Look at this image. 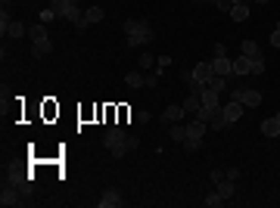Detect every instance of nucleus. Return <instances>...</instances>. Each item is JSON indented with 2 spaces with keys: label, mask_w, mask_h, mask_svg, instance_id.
I'll list each match as a JSON object with an SVG mask.
<instances>
[{
  "label": "nucleus",
  "mask_w": 280,
  "mask_h": 208,
  "mask_svg": "<svg viewBox=\"0 0 280 208\" xmlns=\"http://www.w3.org/2000/svg\"><path fill=\"white\" fill-rule=\"evenodd\" d=\"M234 75H237V78H249V75H252V59H249V56H237V59H234Z\"/></svg>",
  "instance_id": "nucleus-7"
},
{
  "label": "nucleus",
  "mask_w": 280,
  "mask_h": 208,
  "mask_svg": "<svg viewBox=\"0 0 280 208\" xmlns=\"http://www.w3.org/2000/svg\"><path fill=\"white\" fill-rule=\"evenodd\" d=\"M4 4H10V0H4Z\"/></svg>",
  "instance_id": "nucleus-38"
},
{
  "label": "nucleus",
  "mask_w": 280,
  "mask_h": 208,
  "mask_svg": "<svg viewBox=\"0 0 280 208\" xmlns=\"http://www.w3.org/2000/svg\"><path fill=\"white\" fill-rule=\"evenodd\" d=\"M252 4H258V7H265V4H271V0H252Z\"/></svg>",
  "instance_id": "nucleus-33"
},
{
  "label": "nucleus",
  "mask_w": 280,
  "mask_h": 208,
  "mask_svg": "<svg viewBox=\"0 0 280 208\" xmlns=\"http://www.w3.org/2000/svg\"><path fill=\"white\" fill-rule=\"evenodd\" d=\"M69 4H75V7H81V0H69Z\"/></svg>",
  "instance_id": "nucleus-35"
},
{
  "label": "nucleus",
  "mask_w": 280,
  "mask_h": 208,
  "mask_svg": "<svg viewBox=\"0 0 280 208\" xmlns=\"http://www.w3.org/2000/svg\"><path fill=\"white\" fill-rule=\"evenodd\" d=\"M271 47L280 50V28H274V34H271Z\"/></svg>",
  "instance_id": "nucleus-31"
},
{
  "label": "nucleus",
  "mask_w": 280,
  "mask_h": 208,
  "mask_svg": "<svg viewBox=\"0 0 280 208\" xmlns=\"http://www.w3.org/2000/svg\"><path fill=\"white\" fill-rule=\"evenodd\" d=\"M184 118H187L184 106H168V109L162 112V121H165V124H175V121H184Z\"/></svg>",
  "instance_id": "nucleus-9"
},
{
  "label": "nucleus",
  "mask_w": 280,
  "mask_h": 208,
  "mask_svg": "<svg viewBox=\"0 0 280 208\" xmlns=\"http://www.w3.org/2000/svg\"><path fill=\"white\" fill-rule=\"evenodd\" d=\"M97 205H100V208H119V205H122V193L116 190V186H109V190L100 196V202H97Z\"/></svg>",
  "instance_id": "nucleus-8"
},
{
  "label": "nucleus",
  "mask_w": 280,
  "mask_h": 208,
  "mask_svg": "<svg viewBox=\"0 0 280 208\" xmlns=\"http://www.w3.org/2000/svg\"><path fill=\"white\" fill-rule=\"evenodd\" d=\"M215 7H218L221 13H231V7H234V4H231V0H215Z\"/></svg>",
  "instance_id": "nucleus-28"
},
{
  "label": "nucleus",
  "mask_w": 280,
  "mask_h": 208,
  "mask_svg": "<svg viewBox=\"0 0 280 208\" xmlns=\"http://www.w3.org/2000/svg\"><path fill=\"white\" fill-rule=\"evenodd\" d=\"M243 106L240 100H228V103H221V112H224V118H228V124H237L240 118H243Z\"/></svg>",
  "instance_id": "nucleus-6"
},
{
  "label": "nucleus",
  "mask_w": 280,
  "mask_h": 208,
  "mask_svg": "<svg viewBox=\"0 0 280 208\" xmlns=\"http://www.w3.org/2000/svg\"><path fill=\"white\" fill-rule=\"evenodd\" d=\"M84 19H87V25H97V22H103V19H106V13H103V7H87L84 10Z\"/></svg>",
  "instance_id": "nucleus-16"
},
{
  "label": "nucleus",
  "mask_w": 280,
  "mask_h": 208,
  "mask_svg": "<svg viewBox=\"0 0 280 208\" xmlns=\"http://www.w3.org/2000/svg\"><path fill=\"white\" fill-rule=\"evenodd\" d=\"M209 127H212V130H228V127H231V124H228V118H224V112H221V109H218L215 115H212Z\"/></svg>",
  "instance_id": "nucleus-20"
},
{
  "label": "nucleus",
  "mask_w": 280,
  "mask_h": 208,
  "mask_svg": "<svg viewBox=\"0 0 280 208\" xmlns=\"http://www.w3.org/2000/svg\"><path fill=\"white\" fill-rule=\"evenodd\" d=\"M149 118H153V115H149V112H146V109H143V112H137V121H140V124H146Z\"/></svg>",
  "instance_id": "nucleus-32"
},
{
  "label": "nucleus",
  "mask_w": 280,
  "mask_h": 208,
  "mask_svg": "<svg viewBox=\"0 0 280 208\" xmlns=\"http://www.w3.org/2000/svg\"><path fill=\"white\" fill-rule=\"evenodd\" d=\"M252 75H265V56H261V59H252Z\"/></svg>",
  "instance_id": "nucleus-25"
},
{
  "label": "nucleus",
  "mask_w": 280,
  "mask_h": 208,
  "mask_svg": "<svg viewBox=\"0 0 280 208\" xmlns=\"http://www.w3.org/2000/svg\"><path fill=\"white\" fill-rule=\"evenodd\" d=\"M212 53H215V56H228V47H224V44H215Z\"/></svg>",
  "instance_id": "nucleus-30"
},
{
  "label": "nucleus",
  "mask_w": 280,
  "mask_h": 208,
  "mask_svg": "<svg viewBox=\"0 0 280 208\" xmlns=\"http://www.w3.org/2000/svg\"><path fill=\"white\" fill-rule=\"evenodd\" d=\"M16 202H19L16 199V190H7V186H4V193H0V205L7 208V205H16Z\"/></svg>",
  "instance_id": "nucleus-22"
},
{
  "label": "nucleus",
  "mask_w": 280,
  "mask_h": 208,
  "mask_svg": "<svg viewBox=\"0 0 280 208\" xmlns=\"http://www.w3.org/2000/svg\"><path fill=\"white\" fill-rule=\"evenodd\" d=\"M205 205H209V208H218V205H224V196L215 190V193H209V196H205Z\"/></svg>",
  "instance_id": "nucleus-24"
},
{
  "label": "nucleus",
  "mask_w": 280,
  "mask_h": 208,
  "mask_svg": "<svg viewBox=\"0 0 280 208\" xmlns=\"http://www.w3.org/2000/svg\"><path fill=\"white\" fill-rule=\"evenodd\" d=\"M261 134H265V137H280V121H277V115H271V118L261 121Z\"/></svg>",
  "instance_id": "nucleus-12"
},
{
  "label": "nucleus",
  "mask_w": 280,
  "mask_h": 208,
  "mask_svg": "<svg viewBox=\"0 0 280 208\" xmlns=\"http://www.w3.org/2000/svg\"><path fill=\"white\" fill-rule=\"evenodd\" d=\"M212 72L221 75V78H237V75H234V59H231V56H212Z\"/></svg>",
  "instance_id": "nucleus-4"
},
{
  "label": "nucleus",
  "mask_w": 280,
  "mask_h": 208,
  "mask_svg": "<svg viewBox=\"0 0 280 208\" xmlns=\"http://www.w3.org/2000/svg\"><path fill=\"white\" fill-rule=\"evenodd\" d=\"M125 34H128V50L146 47L149 41H153V25H149L146 19H128V22H125Z\"/></svg>",
  "instance_id": "nucleus-1"
},
{
  "label": "nucleus",
  "mask_w": 280,
  "mask_h": 208,
  "mask_svg": "<svg viewBox=\"0 0 280 208\" xmlns=\"http://www.w3.org/2000/svg\"><path fill=\"white\" fill-rule=\"evenodd\" d=\"M181 146L187 149V153H196V149H202V140H199V137H187Z\"/></svg>",
  "instance_id": "nucleus-23"
},
{
  "label": "nucleus",
  "mask_w": 280,
  "mask_h": 208,
  "mask_svg": "<svg viewBox=\"0 0 280 208\" xmlns=\"http://www.w3.org/2000/svg\"><path fill=\"white\" fill-rule=\"evenodd\" d=\"M159 84V72L156 75H146V78H143V87H156Z\"/></svg>",
  "instance_id": "nucleus-27"
},
{
  "label": "nucleus",
  "mask_w": 280,
  "mask_h": 208,
  "mask_svg": "<svg viewBox=\"0 0 280 208\" xmlns=\"http://www.w3.org/2000/svg\"><path fill=\"white\" fill-rule=\"evenodd\" d=\"M277 121H280V112H277Z\"/></svg>",
  "instance_id": "nucleus-37"
},
{
  "label": "nucleus",
  "mask_w": 280,
  "mask_h": 208,
  "mask_svg": "<svg viewBox=\"0 0 280 208\" xmlns=\"http://www.w3.org/2000/svg\"><path fill=\"white\" fill-rule=\"evenodd\" d=\"M7 34H10V37H16V41H19V37H25V34H28V28H25L22 22H16V19H13V22L7 25Z\"/></svg>",
  "instance_id": "nucleus-19"
},
{
  "label": "nucleus",
  "mask_w": 280,
  "mask_h": 208,
  "mask_svg": "<svg viewBox=\"0 0 280 208\" xmlns=\"http://www.w3.org/2000/svg\"><path fill=\"white\" fill-rule=\"evenodd\" d=\"M184 112H187V115H196V112H199V106H202V100H199V93H190V97H187L184 103Z\"/></svg>",
  "instance_id": "nucleus-15"
},
{
  "label": "nucleus",
  "mask_w": 280,
  "mask_h": 208,
  "mask_svg": "<svg viewBox=\"0 0 280 208\" xmlns=\"http://www.w3.org/2000/svg\"><path fill=\"white\" fill-rule=\"evenodd\" d=\"M199 100H202V109H209V112H218V109H221V93L212 90L209 84L199 90Z\"/></svg>",
  "instance_id": "nucleus-5"
},
{
  "label": "nucleus",
  "mask_w": 280,
  "mask_h": 208,
  "mask_svg": "<svg viewBox=\"0 0 280 208\" xmlns=\"http://www.w3.org/2000/svg\"><path fill=\"white\" fill-rule=\"evenodd\" d=\"M103 146L109 149V156H112V159H122L128 149H131V137L125 134V127H122V124H109V127H106V134H103Z\"/></svg>",
  "instance_id": "nucleus-2"
},
{
  "label": "nucleus",
  "mask_w": 280,
  "mask_h": 208,
  "mask_svg": "<svg viewBox=\"0 0 280 208\" xmlns=\"http://www.w3.org/2000/svg\"><path fill=\"white\" fill-rule=\"evenodd\" d=\"M228 84H231V78H221V75H212V78H209V87H212V90H218V93L228 87Z\"/></svg>",
  "instance_id": "nucleus-21"
},
{
  "label": "nucleus",
  "mask_w": 280,
  "mask_h": 208,
  "mask_svg": "<svg viewBox=\"0 0 280 208\" xmlns=\"http://www.w3.org/2000/svg\"><path fill=\"white\" fill-rule=\"evenodd\" d=\"M240 53L249 56V59H261V50H258L255 41H243V44H240Z\"/></svg>",
  "instance_id": "nucleus-17"
},
{
  "label": "nucleus",
  "mask_w": 280,
  "mask_h": 208,
  "mask_svg": "<svg viewBox=\"0 0 280 208\" xmlns=\"http://www.w3.org/2000/svg\"><path fill=\"white\" fill-rule=\"evenodd\" d=\"M246 19H249V4H246V0L231 7V22H246Z\"/></svg>",
  "instance_id": "nucleus-11"
},
{
  "label": "nucleus",
  "mask_w": 280,
  "mask_h": 208,
  "mask_svg": "<svg viewBox=\"0 0 280 208\" xmlns=\"http://www.w3.org/2000/svg\"><path fill=\"white\" fill-rule=\"evenodd\" d=\"M231 4H243V0H231Z\"/></svg>",
  "instance_id": "nucleus-36"
},
{
  "label": "nucleus",
  "mask_w": 280,
  "mask_h": 208,
  "mask_svg": "<svg viewBox=\"0 0 280 208\" xmlns=\"http://www.w3.org/2000/svg\"><path fill=\"white\" fill-rule=\"evenodd\" d=\"M193 4H215V0H193Z\"/></svg>",
  "instance_id": "nucleus-34"
},
{
  "label": "nucleus",
  "mask_w": 280,
  "mask_h": 208,
  "mask_svg": "<svg viewBox=\"0 0 280 208\" xmlns=\"http://www.w3.org/2000/svg\"><path fill=\"white\" fill-rule=\"evenodd\" d=\"M231 100H240L246 109H258L261 106V93L258 90H231Z\"/></svg>",
  "instance_id": "nucleus-3"
},
{
  "label": "nucleus",
  "mask_w": 280,
  "mask_h": 208,
  "mask_svg": "<svg viewBox=\"0 0 280 208\" xmlns=\"http://www.w3.org/2000/svg\"><path fill=\"white\" fill-rule=\"evenodd\" d=\"M149 65H153V53H143L140 56V68H149Z\"/></svg>",
  "instance_id": "nucleus-29"
},
{
  "label": "nucleus",
  "mask_w": 280,
  "mask_h": 208,
  "mask_svg": "<svg viewBox=\"0 0 280 208\" xmlns=\"http://www.w3.org/2000/svg\"><path fill=\"white\" fill-rule=\"evenodd\" d=\"M205 127H209V124H205V121H199V118H190V124H187V137H205Z\"/></svg>",
  "instance_id": "nucleus-13"
},
{
  "label": "nucleus",
  "mask_w": 280,
  "mask_h": 208,
  "mask_svg": "<svg viewBox=\"0 0 280 208\" xmlns=\"http://www.w3.org/2000/svg\"><path fill=\"white\" fill-rule=\"evenodd\" d=\"M53 19H60V16H56V13H53V7H47V10L41 13V22L47 25V22H53Z\"/></svg>",
  "instance_id": "nucleus-26"
},
{
  "label": "nucleus",
  "mask_w": 280,
  "mask_h": 208,
  "mask_svg": "<svg viewBox=\"0 0 280 208\" xmlns=\"http://www.w3.org/2000/svg\"><path fill=\"white\" fill-rule=\"evenodd\" d=\"M143 78H146V75H140V72H128V75H125V84H128L131 90H137V87H143Z\"/></svg>",
  "instance_id": "nucleus-18"
},
{
  "label": "nucleus",
  "mask_w": 280,
  "mask_h": 208,
  "mask_svg": "<svg viewBox=\"0 0 280 208\" xmlns=\"http://www.w3.org/2000/svg\"><path fill=\"white\" fill-rule=\"evenodd\" d=\"M168 137H172L175 143H184V140H187V124H181V121L168 124Z\"/></svg>",
  "instance_id": "nucleus-14"
},
{
  "label": "nucleus",
  "mask_w": 280,
  "mask_h": 208,
  "mask_svg": "<svg viewBox=\"0 0 280 208\" xmlns=\"http://www.w3.org/2000/svg\"><path fill=\"white\" fill-rule=\"evenodd\" d=\"M215 186H218V193H221L224 199H234V196H237V186H234V180H231L228 174H224L221 180H215Z\"/></svg>",
  "instance_id": "nucleus-10"
}]
</instances>
